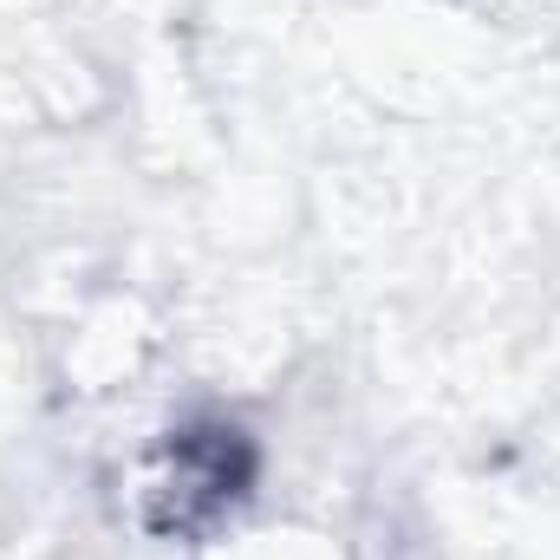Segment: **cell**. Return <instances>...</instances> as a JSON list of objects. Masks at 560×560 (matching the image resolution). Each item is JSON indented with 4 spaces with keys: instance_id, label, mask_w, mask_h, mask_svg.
Returning <instances> with one entry per match:
<instances>
[{
    "instance_id": "obj_1",
    "label": "cell",
    "mask_w": 560,
    "mask_h": 560,
    "mask_svg": "<svg viewBox=\"0 0 560 560\" xmlns=\"http://www.w3.org/2000/svg\"><path fill=\"white\" fill-rule=\"evenodd\" d=\"M248 476H255V456H248V443H242L235 423L183 430L176 450H170V482H163L170 515H156V528H176V535L202 528L209 515H222L248 489Z\"/></svg>"
}]
</instances>
